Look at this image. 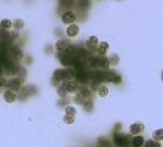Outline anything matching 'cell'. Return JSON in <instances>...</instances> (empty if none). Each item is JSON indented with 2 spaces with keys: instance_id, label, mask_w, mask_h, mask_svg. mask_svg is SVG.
Segmentation results:
<instances>
[{
  "instance_id": "44dd1931",
  "label": "cell",
  "mask_w": 163,
  "mask_h": 147,
  "mask_svg": "<svg viewBox=\"0 0 163 147\" xmlns=\"http://www.w3.org/2000/svg\"><path fill=\"white\" fill-rule=\"evenodd\" d=\"M74 102L76 103V104H80V106H84V103L86 102V99L82 97V94L81 93H76L75 96H74Z\"/></svg>"
},
{
  "instance_id": "6da1fadb",
  "label": "cell",
  "mask_w": 163,
  "mask_h": 147,
  "mask_svg": "<svg viewBox=\"0 0 163 147\" xmlns=\"http://www.w3.org/2000/svg\"><path fill=\"white\" fill-rule=\"evenodd\" d=\"M131 141L129 140V136L122 132H114L113 135V144L117 147H128Z\"/></svg>"
},
{
  "instance_id": "5b68a950",
  "label": "cell",
  "mask_w": 163,
  "mask_h": 147,
  "mask_svg": "<svg viewBox=\"0 0 163 147\" xmlns=\"http://www.w3.org/2000/svg\"><path fill=\"white\" fill-rule=\"evenodd\" d=\"M65 80H66L65 70H64V69H57V70L53 73V76H52V85L58 87V85H59L60 82L65 81Z\"/></svg>"
},
{
  "instance_id": "1f68e13d",
  "label": "cell",
  "mask_w": 163,
  "mask_h": 147,
  "mask_svg": "<svg viewBox=\"0 0 163 147\" xmlns=\"http://www.w3.org/2000/svg\"><path fill=\"white\" fill-rule=\"evenodd\" d=\"M65 114L66 115H72V116H75V114H76V109H75L74 107H71V106H66L65 107Z\"/></svg>"
},
{
  "instance_id": "484cf974",
  "label": "cell",
  "mask_w": 163,
  "mask_h": 147,
  "mask_svg": "<svg viewBox=\"0 0 163 147\" xmlns=\"http://www.w3.org/2000/svg\"><path fill=\"white\" fill-rule=\"evenodd\" d=\"M59 4H60V9H63V7L67 9L74 5V0H59Z\"/></svg>"
},
{
  "instance_id": "e575fe53",
  "label": "cell",
  "mask_w": 163,
  "mask_h": 147,
  "mask_svg": "<svg viewBox=\"0 0 163 147\" xmlns=\"http://www.w3.org/2000/svg\"><path fill=\"white\" fill-rule=\"evenodd\" d=\"M162 81H163V71H162Z\"/></svg>"
},
{
  "instance_id": "ac0fdd59",
  "label": "cell",
  "mask_w": 163,
  "mask_h": 147,
  "mask_svg": "<svg viewBox=\"0 0 163 147\" xmlns=\"http://www.w3.org/2000/svg\"><path fill=\"white\" fill-rule=\"evenodd\" d=\"M79 93H81L82 94V97L87 101V99H90L91 98V96H92V92H91V90L90 88H87V87H82L80 91H79Z\"/></svg>"
},
{
  "instance_id": "3957f363",
  "label": "cell",
  "mask_w": 163,
  "mask_h": 147,
  "mask_svg": "<svg viewBox=\"0 0 163 147\" xmlns=\"http://www.w3.org/2000/svg\"><path fill=\"white\" fill-rule=\"evenodd\" d=\"M110 82V83H120L122 82V77L113 70H105L104 71V82Z\"/></svg>"
},
{
  "instance_id": "cb8c5ba5",
  "label": "cell",
  "mask_w": 163,
  "mask_h": 147,
  "mask_svg": "<svg viewBox=\"0 0 163 147\" xmlns=\"http://www.w3.org/2000/svg\"><path fill=\"white\" fill-rule=\"evenodd\" d=\"M97 145L99 147H108L110 145V141L107 137H99L97 140Z\"/></svg>"
},
{
  "instance_id": "f546056e",
  "label": "cell",
  "mask_w": 163,
  "mask_h": 147,
  "mask_svg": "<svg viewBox=\"0 0 163 147\" xmlns=\"http://www.w3.org/2000/svg\"><path fill=\"white\" fill-rule=\"evenodd\" d=\"M108 59H109V64H110V65H114V66L118 65V64H119V60H120L119 57H118L117 54H113V55H112L110 58H108Z\"/></svg>"
},
{
  "instance_id": "9c48e42d",
  "label": "cell",
  "mask_w": 163,
  "mask_h": 147,
  "mask_svg": "<svg viewBox=\"0 0 163 147\" xmlns=\"http://www.w3.org/2000/svg\"><path fill=\"white\" fill-rule=\"evenodd\" d=\"M57 58H59L60 63H62L64 66H67V68H70V66L72 65L74 60H75V58H74V57L66 55V54H64V53H59V54H57Z\"/></svg>"
},
{
  "instance_id": "52a82bcc",
  "label": "cell",
  "mask_w": 163,
  "mask_h": 147,
  "mask_svg": "<svg viewBox=\"0 0 163 147\" xmlns=\"http://www.w3.org/2000/svg\"><path fill=\"white\" fill-rule=\"evenodd\" d=\"M75 20H76V14L71 10H65L62 15V22L64 25H71L74 23Z\"/></svg>"
},
{
  "instance_id": "4fadbf2b",
  "label": "cell",
  "mask_w": 163,
  "mask_h": 147,
  "mask_svg": "<svg viewBox=\"0 0 163 147\" xmlns=\"http://www.w3.org/2000/svg\"><path fill=\"white\" fill-rule=\"evenodd\" d=\"M16 98H17V96H16V93H15L14 91H11V90H6V91L4 92V99H5L7 103H12V102H15Z\"/></svg>"
},
{
  "instance_id": "9a60e30c",
  "label": "cell",
  "mask_w": 163,
  "mask_h": 147,
  "mask_svg": "<svg viewBox=\"0 0 163 147\" xmlns=\"http://www.w3.org/2000/svg\"><path fill=\"white\" fill-rule=\"evenodd\" d=\"M130 144L132 145V147H142L144 145H145V140H144L142 136L136 135V136H134V137L131 139Z\"/></svg>"
},
{
  "instance_id": "603a6c76",
  "label": "cell",
  "mask_w": 163,
  "mask_h": 147,
  "mask_svg": "<svg viewBox=\"0 0 163 147\" xmlns=\"http://www.w3.org/2000/svg\"><path fill=\"white\" fill-rule=\"evenodd\" d=\"M108 88H107V86H99L97 88V93L99 97H107L108 96Z\"/></svg>"
},
{
  "instance_id": "7a4b0ae2",
  "label": "cell",
  "mask_w": 163,
  "mask_h": 147,
  "mask_svg": "<svg viewBox=\"0 0 163 147\" xmlns=\"http://www.w3.org/2000/svg\"><path fill=\"white\" fill-rule=\"evenodd\" d=\"M38 92V90L32 86V85H27V86H24L21 90H20V94H19V99L21 101H25L26 98H28L30 96L36 94Z\"/></svg>"
},
{
  "instance_id": "e0dca14e",
  "label": "cell",
  "mask_w": 163,
  "mask_h": 147,
  "mask_svg": "<svg viewBox=\"0 0 163 147\" xmlns=\"http://www.w3.org/2000/svg\"><path fill=\"white\" fill-rule=\"evenodd\" d=\"M108 48H109V44H108L107 42H102V43H99V45H98V48H97L98 54H99L101 57H103V55L107 53Z\"/></svg>"
},
{
  "instance_id": "5bb4252c",
  "label": "cell",
  "mask_w": 163,
  "mask_h": 147,
  "mask_svg": "<svg viewBox=\"0 0 163 147\" xmlns=\"http://www.w3.org/2000/svg\"><path fill=\"white\" fill-rule=\"evenodd\" d=\"M70 43L64 39V38H62V39H59L57 43H55V49L58 50V53H64V50H65V48L69 45Z\"/></svg>"
},
{
  "instance_id": "8fae6325",
  "label": "cell",
  "mask_w": 163,
  "mask_h": 147,
  "mask_svg": "<svg viewBox=\"0 0 163 147\" xmlns=\"http://www.w3.org/2000/svg\"><path fill=\"white\" fill-rule=\"evenodd\" d=\"M97 45H99V40L96 36H91L88 38L87 43H86V48L90 50V52H95L97 50Z\"/></svg>"
},
{
  "instance_id": "f1b7e54d",
  "label": "cell",
  "mask_w": 163,
  "mask_h": 147,
  "mask_svg": "<svg viewBox=\"0 0 163 147\" xmlns=\"http://www.w3.org/2000/svg\"><path fill=\"white\" fill-rule=\"evenodd\" d=\"M144 147H161V144L158 141H155V140H147L145 142Z\"/></svg>"
},
{
  "instance_id": "83f0119b",
  "label": "cell",
  "mask_w": 163,
  "mask_h": 147,
  "mask_svg": "<svg viewBox=\"0 0 163 147\" xmlns=\"http://www.w3.org/2000/svg\"><path fill=\"white\" fill-rule=\"evenodd\" d=\"M57 93H58V96L60 97V98H66V96H67V92H66V90L60 85L58 88H57Z\"/></svg>"
},
{
  "instance_id": "4316f807",
  "label": "cell",
  "mask_w": 163,
  "mask_h": 147,
  "mask_svg": "<svg viewBox=\"0 0 163 147\" xmlns=\"http://www.w3.org/2000/svg\"><path fill=\"white\" fill-rule=\"evenodd\" d=\"M12 26H14V27H15V30H17V31H20V30H22V28L25 27L24 21H22V20H19V19H16V20L14 21Z\"/></svg>"
},
{
  "instance_id": "30bf717a",
  "label": "cell",
  "mask_w": 163,
  "mask_h": 147,
  "mask_svg": "<svg viewBox=\"0 0 163 147\" xmlns=\"http://www.w3.org/2000/svg\"><path fill=\"white\" fill-rule=\"evenodd\" d=\"M144 129H145V126H144L142 123H134V124H131L130 126H129V132H130L131 135L136 136L140 132H142Z\"/></svg>"
},
{
  "instance_id": "2e32d148",
  "label": "cell",
  "mask_w": 163,
  "mask_h": 147,
  "mask_svg": "<svg viewBox=\"0 0 163 147\" xmlns=\"http://www.w3.org/2000/svg\"><path fill=\"white\" fill-rule=\"evenodd\" d=\"M109 59L107 57H99V69H103V70H108L109 68Z\"/></svg>"
},
{
  "instance_id": "7c38bea8",
  "label": "cell",
  "mask_w": 163,
  "mask_h": 147,
  "mask_svg": "<svg viewBox=\"0 0 163 147\" xmlns=\"http://www.w3.org/2000/svg\"><path fill=\"white\" fill-rule=\"evenodd\" d=\"M79 32H80V28H79V26L75 25V23L69 25L67 28H66V35L69 37H76L79 35Z\"/></svg>"
},
{
  "instance_id": "ffe728a7",
  "label": "cell",
  "mask_w": 163,
  "mask_h": 147,
  "mask_svg": "<svg viewBox=\"0 0 163 147\" xmlns=\"http://www.w3.org/2000/svg\"><path fill=\"white\" fill-rule=\"evenodd\" d=\"M11 26H12V22H11L9 19H4V20L0 21V27H1L2 30L9 31V28H10Z\"/></svg>"
},
{
  "instance_id": "7402d4cb",
  "label": "cell",
  "mask_w": 163,
  "mask_h": 147,
  "mask_svg": "<svg viewBox=\"0 0 163 147\" xmlns=\"http://www.w3.org/2000/svg\"><path fill=\"white\" fill-rule=\"evenodd\" d=\"M82 107H84L85 111H87V113L92 111V110H93V101H92V99H87V101L84 103Z\"/></svg>"
},
{
  "instance_id": "d6a6232c",
  "label": "cell",
  "mask_w": 163,
  "mask_h": 147,
  "mask_svg": "<svg viewBox=\"0 0 163 147\" xmlns=\"http://www.w3.org/2000/svg\"><path fill=\"white\" fill-rule=\"evenodd\" d=\"M7 86V80H5L4 77H0V88L6 87Z\"/></svg>"
},
{
  "instance_id": "d590c367",
  "label": "cell",
  "mask_w": 163,
  "mask_h": 147,
  "mask_svg": "<svg viewBox=\"0 0 163 147\" xmlns=\"http://www.w3.org/2000/svg\"><path fill=\"white\" fill-rule=\"evenodd\" d=\"M128 147H129V146H128Z\"/></svg>"
},
{
  "instance_id": "836d02e7",
  "label": "cell",
  "mask_w": 163,
  "mask_h": 147,
  "mask_svg": "<svg viewBox=\"0 0 163 147\" xmlns=\"http://www.w3.org/2000/svg\"><path fill=\"white\" fill-rule=\"evenodd\" d=\"M16 38H19L17 32H12V33H10V40H14V39H16Z\"/></svg>"
},
{
  "instance_id": "277c9868",
  "label": "cell",
  "mask_w": 163,
  "mask_h": 147,
  "mask_svg": "<svg viewBox=\"0 0 163 147\" xmlns=\"http://www.w3.org/2000/svg\"><path fill=\"white\" fill-rule=\"evenodd\" d=\"M9 58H11V60L14 61H19L24 58V53H22V49L19 47V45H12L10 49H9Z\"/></svg>"
},
{
  "instance_id": "4dcf8cb0",
  "label": "cell",
  "mask_w": 163,
  "mask_h": 147,
  "mask_svg": "<svg viewBox=\"0 0 163 147\" xmlns=\"http://www.w3.org/2000/svg\"><path fill=\"white\" fill-rule=\"evenodd\" d=\"M64 123L65 124H67V125H71V124H74L75 123V116H72V115H66L65 114V116H64Z\"/></svg>"
},
{
  "instance_id": "d4e9b609",
  "label": "cell",
  "mask_w": 163,
  "mask_h": 147,
  "mask_svg": "<svg viewBox=\"0 0 163 147\" xmlns=\"http://www.w3.org/2000/svg\"><path fill=\"white\" fill-rule=\"evenodd\" d=\"M77 4L82 10H87L91 5V0H77Z\"/></svg>"
},
{
  "instance_id": "8992f818",
  "label": "cell",
  "mask_w": 163,
  "mask_h": 147,
  "mask_svg": "<svg viewBox=\"0 0 163 147\" xmlns=\"http://www.w3.org/2000/svg\"><path fill=\"white\" fill-rule=\"evenodd\" d=\"M7 90H11L14 92H17L22 88V78L20 77H14V78H10L7 81Z\"/></svg>"
},
{
  "instance_id": "d6986e66",
  "label": "cell",
  "mask_w": 163,
  "mask_h": 147,
  "mask_svg": "<svg viewBox=\"0 0 163 147\" xmlns=\"http://www.w3.org/2000/svg\"><path fill=\"white\" fill-rule=\"evenodd\" d=\"M152 137L155 141H162L163 140V129H157L152 132Z\"/></svg>"
},
{
  "instance_id": "ba28073f",
  "label": "cell",
  "mask_w": 163,
  "mask_h": 147,
  "mask_svg": "<svg viewBox=\"0 0 163 147\" xmlns=\"http://www.w3.org/2000/svg\"><path fill=\"white\" fill-rule=\"evenodd\" d=\"M62 86L66 90V92L69 93H72V92H77V90L80 88L79 87V82L74 81V80H69V81H64L62 83Z\"/></svg>"
}]
</instances>
